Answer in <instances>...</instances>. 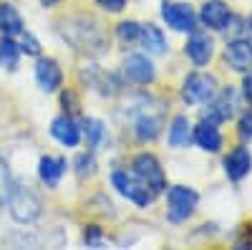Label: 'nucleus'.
Segmentation results:
<instances>
[{
    "instance_id": "dca6fc26",
    "label": "nucleus",
    "mask_w": 252,
    "mask_h": 250,
    "mask_svg": "<svg viewBox=\"0 0 252 250\" xmlns=\"http://www.w3.org/2000/svg\"><path fill=\"white\" fill-rule=\"evenodd\" d=\"M161 124H164V116L161 111L152 114V111H141L134 121V134L139 142H154L161 132Z\"/></svg>"
},
{
    "instance_id": "f257e3e1",
    "label": "nucleus",
    "mask_w": 252,
    "mask_h": 250,
    "mask_svg": "<svg viewBox=\"0 0 252 250\" xmlns=\"http://www.w3.org/2000/svg\"><path fill=\"white\" fill-rule=\"evenodd\" d=\"M8 207H10V215L18 220V222H33L38 215H40V200L38 195L31 190L28 184H20L15 182L8 192Z\"/></svg>"
},
{
    "instance_id": "6ab92c4d",
    "label": "nucleus",
    "mask_w": 252,
    "mask_h": 250,
    "mask_svg": "<svg viewBox=\"0 0 252 250\" xmlns=\"http://www.w3.org/2000/svg\"><path fill=\"white\" fill-rule=\"evenodd\" d=\"M26 31L23 15L15 10L13 3H0V33L3 36H20Z\"/></svg>"
},
{
    "instance_id": "c85d7f7f",
    "label": "nucleus",
    "mask_w": 252,
    "mask_h": 250,
    "mask_svg": "<svg viewBox=\"0 0 252 250\" xmlns=\"http://www.w3.org/2000/svg\"><path fill=\"white\" fill-rule=\"evenodd\" d=\"M61 104H63V109H68V111H76L78 109V96L71 91V89H66L61 94Z\"/></svg>"
},
{
    "instance_id": "412c9836",
    "label": "nucleus",
    "mask_w": 252,
    "mask_h": 250,
    "mask_svg": "<svg viewBox=\"0 0 252 250\" xmlns=\"http://www.w3.org/2000/svg\"><path fill=\"white\" fill-rule=\"evenodd\" d=\"M189 142H192V124L187 116H174L169 127V144L174 149H182Z\"/></svg>"
},
{
    "instance_id": "6e6552de",
    "label": "nucleus",
    "mask_w": 252,
    "mask_h": 250,
    "mask_svg": "<svg viewBox=\"0 0 252 250\" xmlns=\"http://www.w3.org/2000/svg\"><path fill=\"white\" fill-rule=\"evenodd\" d=\"M235 111H237V91L227 86L224 91L215 94V99L209 101V107L204 109V119L215 121V124H222L227 119H232Z\"/></svg>"
},
{
    "instance_id": "2f4dec72",
    "label": "nucleus",
    "mask_w": 252,
    "mask_h": 250,
    "mask_svg": "<svg viewBox=\"0 0 252 250\" xmlns=\"http://www.w3.org/2000/svg\"><path fill=\"white\" fill-rule=\"evenodd\" d=\"M242 38H247L250 43H252V18L245 20V26H242Z\"/></svg>"
},
{
    "instance_id": "423d86ee",
    "label": "nucleus",
    "mask_w": 252,
    "mask_h": 250,
    "mask_svg": "<svg viewBox=\"0 0 252 250\" xmlns=\"http://www.w3.org/2000/svg\"><path fill=\"white\" fill-rule=\"evenodd\" d=\"M161 18H164V23L169 26L172 31H179V33H192V31H197L194 10L189 8L187 3L164 0V3H161Z\"/></svg>"
},
{
    "instance_id": "a878e982",
    "label": "nucleus",
    "mask_w": 252,
    "mask_h": 250,
    "mask_svg": "<svg viewBox=\"0 0 252 250\" xmlns=\"http://www.w3.org/2000/svg\"><path fill=\"white\" fill-rule=\"evenodd\" d=\"M76 172H78L81 177H86V175H94V172H96V159H94L91 152L76 157Z\"/></svg>"
},
{
    "instance_id": "f3484780",
    "label": "nucleus",
    "mask_w": 252,
    "mask_h": 250,
    "mask_svg": "<svg viewBox=\"0 0 252 250\" xmlns=\"http://www.w3.org/2000/svg\"><path fill=\"white\" fill-rule=\"evenodd\" d=\"M63 175H66V159H63V157H51V154L40 157V162H38V177H40L43 184L58 187Z\"/></svg>"
},
{
    "instance_id": "1a4fd4ad",
    "label": "nucleus",
    "mask_w": 252,
    "mask_h": 250,
    "mask_svg": "<svg viewBox=\"0 0 252 250\" xmlns=\"http://www.w3.org/2000/svg\"><path fill=\"white\" fill-rule=\"evenodd\" d=\"M184 53L194 66H207L209 61H212V53H215V40L207 33L192 31V36H189L187 46H184Z\"/></svg>"
},
{
    "instance_id": "393cba45",
    "label": "nucleus",
    "mask_w": 252,
    "mask_h": 250,
    "mask_svg": "<svg viewBox=\"0 0 252 250\" xmlns=\"http://www.w3.org/2000/svg\"><path fill=\"white\" fill-rule=\"evenodd\" d=\"M20 51H23L26 56H38L40 53V43H38V38L33 36V33H28V31H23L20 33Z\"/></svg>"
},
{
    "instance_id": "9b49d317",
    "label": "nucleus",
    "mask_w": 252,
    "mask_h": 250,
    "mask_svg": "<svg viewBox=\"0 0 252 250\" xmlns=\"http://www.w3.org/2000/svg\"><path fill=\"white\" fill-rule=\"evenodd\" d=\"M35 81H38L40 91H46V94L58 91L61 83H63V71L58 66V61L56 58H38V64H35Z\"/></svg>"
},
{
    "instance_id": "bb28decb",
    "label": "nucleus",
    "mask_w": 252,
    "mask_h": 250,
    "mask_svg": "<svg viewBox=\"0 0 252 250\" xmlns=\"http://www.w3.org/2000/svg\"><path fill=\"white\" fill-rule=\"evenodd\" d=\"M237 134H240L242 139H252V107L240 116V121H237Z\"/></svg>"
},
{
    "instance_id": "9d476101",
    "label": "nucleus",
    "mask_w": 252,
    "mask_h": 250,
    "mask_svg": "<svg viewBox=\"0 0 252 250\" xmlns=\"http://www.w3.org/2000/svg\"><path fill=\"white\" fill-rule=\"evenodd\" d=\"M199 20L209 31H227L229 20H232V13H229L227 3H222V0H207L199 10Z\"/></svg>"
},
{
    "instance_id": "5701e85b",
    "label": "nucleus",
    "mask_w": 252,
    "mask_h": 250,
    "mask_svg": "<svg viewBox=\"0 0 252 250\" xmlns=\"http://www.w3.org/2000/svg\"><path fill=\"white\" fill-rule=\"evenodd\" d=\"M139 31H141V26L136 23V20H121V23L116 26V36H119V40H124V43L139 40Z\"/></svg>"
},
{
    "instance_id": "20e7f679",
    "label": "nucleus",
    "mask_w": 252,
    "mask_h": 250,
    "mask_svg": "<svg viewBox=\"0 0 252 250\" xmlns=\"http://www.w3.org/2000/svg\"><path fill=\"white\" fill-rule=\"evenodd\" d=\"M166 217L172 222H184L187 217H192L197 205H199V195L192 190V187H184V184H174L169 187L166 192Z\"/></svg>"
},
{
    "instance_id": "473e14b6",
    "label": "nucleus",
    "mask_w": 252,
    "mask_h": 250,
    "mask_svg": "<svg viewBox=\"0 0 252 250\" xmlns=\"http://www.w3.org/2000/svg\"><path fill=\"white\" fill-rule=\"evenodd\" d=\"M58 3H61V0H40V5H43V8H53Z\"/></svg>"
},
{
    "instance_id": "0eeeda50",
    "label": "nucleus",
    "mask_w": 252,
    "mask_h": 250,
    "mask_svg": "<svg viewBox=\"0 0 252 250\" xmlns=\"http://www.w3.org/2000/svg\"><path fill=\"white\" fill-rule=\"evenodd\" d=\"M121 71H124L126 81L139 83V86H146V83H152L157 78L154 64L146 56H141V53H129V56H126L124 64H121Z\"/></svg>"
},
{
    "instance_id": "2eb2a0df",
    "label": "nucleus",
    "mask_w": 252,
    "mask_h": 250,
    "mask_svg": "<svg viewBox=\"0 0 252 250\" xmlns=\"http://www.w3.org/2000/svg\"><path fill=\"white\" fill-rule=\"evenodd\" d=\"M51 134H53L56 142L63 144V147H78V142H81V127H78V124H76L68 114L53 119Z\"/></svg>"
},
{
    "instance_id": "c756f323",
    "label": "nucleus",
    "mask_w": 252,
    "mask_h": 250,
    "mask_svg": "<svg viewBox=\"0 0 252 250\" xmlns=\"http://www.w3.org/2000/svg\"><path fill=\"white\" fill-rule=\"evenodd\" d=\"M101 238H103V233L98 230L96 225H89V230L83 233V240H86L89 245H98V243H101Z\"/></svg>"
},
{
    "instance_id": "39448f33",
    "label": "nucleus",
    "mask_w": 252,
    "mask_h": 250,
    "mask_svg": "<svg viewBox=\"0 0 252 250\" xmlns=\"http://www.w3.org/2000/svg\"><path fill=\"white\" fill-rule=\"evenodd\" d=\"M217 78L212 73H189L182 83V99L189 107H199V104H209L217 94Z\"/></svg>"
},
{
    "instance_id": "4468645a",
    "label": "nucleus",
    "mask_w": 252,
    "mask_h": 250,
    "mask_svg": "<svg viewBox=\"0 0 252 250\" xmlns=\"http://www.w3.org/2000/svg\"><path fill=\"white\" fill-rule=\"evenodd\" d=\"M220 124L202 119L197 127L192 129V139L197 142V147L204 152H220L222 149V134H220Z\"/></svg>"
},
{
    "instance_id": "ddd939ff",
    "label": "nucleus",
    "mask_w": 252,
    "mask_h": 250,
    "mask_svg": "<svg viewBox=\"0 0 252 250\" xmlns=\"http://www.w3.org/2000/svg\"><path fill=\"white\" fill-rule=\"evenodd\" d=\"M224 61L235 71H250L252 66V43L247 38H232L229 43L224 46Z\"/></svg>"
},
{
    "instance_id": "aec40b11",
    "label": "nucleus",
    "mask_w": 252,
    "mask_h": 250,
    "mask_svg": "<svg viewBox=\"0 0 252 250\" xmlns=\"http://www.w3.org/2000/svg\"><path fill=\"white\" fill-rule=\"evenodd\" d=\"M81 134L86 137V144L91 149H101L103 144H106L109 134H106V127L98 121V119H83L81 124Z\"/></svg>"
},
{
    "instance_id": "b1692460",
    "label": "nucleus",
    "mask_w": 252,
    "mask_h": 250,
    "mask_svg": "<svg viewBox=\"0 0 252 250\" xmlns=\"http://www.w3.org/2000/svg\"><path fill=\"white\" fill-rule=\"evenodd\" d=\"M10 187H13V179H10V172H8V164H5L3 157H0V205H5Z\"/></svg>"
},
{
    "instance_id": "f03ea898",
    "label": "nucleus",
    "mask_w": 252,
    "mask_h": 250,
    "mask_svg": "<svg viewBox=\"0 0 252 250\" xmlns=\"http://www.w3.org/2000/svg\"><path fill=\"white\" fill-rule=\"evenodd\" d=\"M111 184L116 187L119 195H124L126 200H131L136 207H149L154 202V197H157L134 172H126V170L111 172Z\"/></svg>"
},
{
    "instance_id": "f8f14e48",
    "label": "nucleus",
    "mask_w": 252,
    "mask_h": 250,
    "mask_svg": "<svg viewBox=\"0 0 252 250\" xmlns=\"http://www.w3.org/2000/svg\"><path fill=\"white\" fill-rule=\"evenodd\" d=\"M222 167H224V175L232 179V182L245 179L250 175V170H252V154H250V149L247 147L229 149L227 157H224V162H222Z\"/></svg>"
},
{
    "instance_id": "a211bd4d",
    "label": "nucleus",
    "mask_w": 252,
    "mask_h": 250,
    "mask_svg": "<svg viewBox=\"0 0 252 250\" xmlns=\"http://www.w3.org/2000/svg\"><path fill=\"white\" fill-rule=\"evenodd\" d=\"M139 43H141V48L149 53V56H164L166 53V38H164V33L154 26V23H146V26H141V31H139Z\"/></svg>"
},
{
    "instance_id": "7ed1b4c3",
    "label": "nucleus",
    "mask_w": 252,
    "mask_h": 250,
    "mask_svg": "<svg viewBox=\"0 0 252 250\" xmlns=\"http://www.w3.org/2000/svg\"><path fill=\"white\" fill-rule=\"evenodd\" d=\"M131 172L149 187L154 195L164 192L166 190V175L161 170L159 159L152 154V152H139L134 159H131Z\"/></svg>"
},
{
    "instance_id": "4be33fe9",
    "label": "nucleus",
    "mask_w": 252,
    "mask_h": 250,
    "mask_svg": "<svg viewBox=\"0 0 252 250\" xmlns=\"http://www.w3.org/2000/svg\"><path fill=\"white\" fill-rule=\"evenodd\" d=\"M20 61V46L13 40V36L0 38V69L3 71H15Z\"/></svg>"
},
{
    "instance_id": "cd10ccee",
    "label": "nucleus",
    "mask_w": 252,
    "mask_h": 250,
    "mask_svg": "<svg viewBox=\"0 0 252 250\" xmlns=\"http://www.w3.org/2000/svg\"><path fill=\"white\" fill-rule=\"evenodd\" d=\"M96 5L106 13H121L126 8V0H96Z\"/></svg>"
},
{
    "instance_id": "7c9ffc66",
    "label": "nucleus",
    "mask_w": 252,
    "mask_h": 250,
    "mask_svg": "<svg viewBox=\"0 0 252 250\" xmlns=\"http://www.w3.org/2000/svg\"><path fill=\"white\" fill-rule=\"evenodd\" d=\"M242 94H245L247 104L252 107V73H250V71H245V81H242Z\"/></svg>"
}]
</instances>
